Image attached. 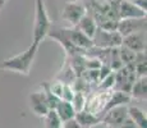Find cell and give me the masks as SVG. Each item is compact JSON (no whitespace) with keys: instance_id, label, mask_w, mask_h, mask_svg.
<instances>
[{"instance_id":"obj_1","label":"cell","mask_w":147,"mask_h":128,"mask_svg":"<svg viewBox=\"0 0 147 128\" xmlns=\"http://www.w3.org/2000/svg\"><path fill=\"white\" fill-rule=\"evenodd\" d=\"M38 46H40V44L32 41L24 51L17 54L12 58L5 59L1 63V69L9 70V72H16L23 76H28L31 67L33 64V60L36 58V54H37Z\"/></svg>"},{"instance_id":"obj_2","label":"cell","mask_w":147,"mask_h":128,"mask_svg":"<svg viewBox=\"0 0 147 128\" xmlns=\"http://www.w3.org/2000/svg\"><path fill=\"white\" fill-rule=\"evenodd\" d=\"M51 30V22L46 9L45 0H36L35 5V26H33L32 41L41 44V41L49 35Z\"/></svg>"},{"instance_id":"obj_3","label":"cell","mask_w":147,"mask_h":128,"mask_svg":"<svg viewBox=\"0 0 147 128\" xmlns=\"http://www.w3.org/2000/svg\"><path fill=\"white\" fill-rule=\"evenodd\" d=\"M91 41H92V46L97 47V49H114V47H119L121 45L123 37H121L120 33L117 30L106 31L97 27Z\"/></svg>"},{"instance_id":"obj_4","label":"cell","mask_w":147,"mask_h":128,"mask_svg":"<svg viewBox=\"0 0 147 128\" xmlns=\"http://www.w3.org/2000/svg\"><path fill=\"white\" fill-rule=\"evenodd\" d=\"M136 74L132 65H124L119 70L114 72V91H121V92L129 93L132 85L136 81Z\"/></svg>"},{"instance_id":"obj_5","label":"cell","mask_w":147,"mask_h":128,"mask_svg":"<svg viewBox=\"0 0 147 128\" xmlns=\"http://www.w3.org/2000/svg\"><path fill=\"white\" fill-rule=\"evenodd\" d=\"M86 13H87L86 5L80 0H74V1H67L64 4L63 10H61V17L74 27Z\"/></svg>"},{"instance_id":"obj_6","label":"cell","mask_w":147,"mask_h":128,"mask_svg":"<svg viewBox=\"0 0 147 128\" xmlns=\"http://www.w3.org/2000/svg\"><path fill=\"white\" fill-rule=\"evenodd\" d=\"M59 33L63 36L67 41H69L73 46L78 47V49L86 51L90 50L92 47V41L88 37L83 35L82 32L77 30L76 27H70V28H63V30H58Z\"/></svg>"},{"instance_id":"obj_7","label":"cell","mask_w":147,"mask_h":128,"mask_svg":"<svg viewBox=\"0 0 147 128\" xmlns=\"http://www.w3.org/2000/svg\"><path fill=\"white\" fill-rule=\"evenodd\" d=\"M128 116V105L113 108L101 115V122L106 127H120Z\"/></svg>"},{"instance_id":"obj_8","label":"cell","mask_w":147,"mask_h":128,"mask_svg":"<svg viewBox=\"0 0 147 128\" xmlns=\"http://www.w3.org/2000/svg\"><path fill=\"white\" fill-rule=\"evenodd\" d=\"M146 18H134V19H121L117 24V31L121 37L141 31H146Z\"/></svg>"},{"instance_id":"obj_9","label":"cell","mask_w":147,"mask_h":128,"mask_svg":"<svg viewBox=\"0 0 147 128\" xmlns=\"http://www.w3.org/2000/svg\"><path fill=\"white\" fill-rule=\"evenodd\" d=\"M121 45L128 47L133 53H145L146 51V31L136 32L123 37Z\"/></svg>"},{"instance_id":"obj_10","label":"cell","mask_w":147,"mask_h":128,"mask_svg":"<svg viewBox=\"0 0 147 128\" xmlns=\"http://www.w3.org/2000/svg\"><path fill=\"white\" fill-rule=\"evenodd\" d=\"M30 106L32 112L37 116L44 118L49 113V106L46 102V96H45L44 90L42 91H35L30 95Z\"/></svg>"},{"instance_id":"obj_11","label":"cell","mask_w":147,"mask_h":128,"mask_svg":"<svg viewBox=\"0 0 147 128\" xmlns=\"http://www.w3.org/2000/svg\"><path fill=\"white\" fill-rule=\"evenodd\" d=\"M118 18H119V21H121V19L146 18V13L138 9L133 3L120 0L119 7H118Z\"/></svg>"},{"instance_id":"obj_12","label":"cell","mask_w":147,"mask_h":128,"mask_svg":"<svg viewBox=\"0 0 147 128\" xmlns=\"http://www.w3.org/2000/svg\"><path fill=\"white\" fill-rule=\"evenodd\" d=\"M74 27L77 28L80 32L83 33L86 37H88L90 40H91L92 36L95 35L96 30H97V24H96V21L94 18V14H90L88 12H87Z\"/></svg>"},{"instance_id":"obj_13","label":"cell","mask_w":147,"mask_h":128,"mask_svg":"<svg viewBox=\"0 0 147 128\" xmlns=\"http://www.w3.org/2000/svg\"><path fill=\"white\" fill-rule=\"evenodd\" d=\"M131 95L125 92H121V91H114L113 90L111 95H110L109 100H107L105 108H104V112L102 114L107 110L113 109V108H117V106H121V105H129L131 102ZM101 114V115H102Z\"/></svg>"},{"instance_id":"obj_14","label":"cell","mask_w":147,"mask_h":128,"mask_svg":"<svg viewBox=\"0 0 147 128\" xmlns=\"http://www.w3.org/2000/svg\"><path fill=\"white\" fill-rule=\"evenodd\" d=\"M131 99H137V100H145L147 96V77H140L136 78L134 83L132 85L131 89Z\"/></svg>"},{"instance_id":"obj_15","label":"cell","mask_w":147,"mask_h":128,"mask_svg":"<svg viewBox=\"0 0 147 128\" xmlns=\"http://www.w3.org/2000/svg\"><path fill=\"white\" fill-rule=\"evenodd\" d=\"M54 110H55V113L58 114L59 118H60L61 123L69 121V119H73L74 115H76V110H74V108H73L72 102L65 101V100L59 101L58 105H56V108Z\"/></svg>"},{"instance_id":"obj_16","label":"cell","mask_w":147,"mask_h":128,"mask_svg":"<svg viewBox=\"0 0 147 128\" xmlns=\"http://www.w3.org/2000/svg\"><path fill=\"white\" fill-rule=\"evenodd\" d=\"M74 119L80 123V126L82 128H90V127L95 126V124H97L101 122V118L98 115L92 114V113L87 112V110H84V109L76 113Z\"/></svg>"},{"instance_id":"obj_17","label":"cell","mask_w":147,"mask_h":128,"mask_svg":"<svg viewBox=\"0 0 147 128\" xmlns=\"http://www.w3.org/2000/svg\"><path fill=\"white\" fill-rule=\"evenodd\" d=\"M128 116L134 122V124L138 128H147L146 112L142 110L141 108L134 106V105H129L128 106Z\"/></svg>"},{"instance_id":"obj_18","label":"cell","mask_w":147,"mask_h":128,"mask_svg":"<svg viewBox=\"0 0 147 128\" xmlns=\"http://www.w3.org/2000/svg\"><path fill=\"white\" fill-rule=\"evenodd\" d=\"M133 67L134 74L137 78L140 77H146L147 73V58H146V51L145 53H137L134 62L131 64Z\"/></svg>"},{"instance_id":"obj_19","label":"cell","mask_w":147,"mask_h":128,"mask_svg":"<svg viewBox=\"0 0 147 128\" xmlns=\"http://www.w3.org/2000/svg\"><path fill=\"white\" fill-rule=\"evenodd\" d=\"M118 53H119L120 60H121V63H123V65H131L134 62L136 55H137L136 53L129 50L128 47L123 46V45H120V46L118 47Z\"/></svg>"},{"instance_id":"obj_20","label":"cell","mask_w":147,"mask_h":128,"mask_svg":"<svg viewBox=\"0 0 147 128\" xmlns=\"http://www.w3.org/2000/svg\"><path fill=\"white\" fill-rule=\"evenodd\" d=\"M44 119L46 128H61V124H63L55 110H49V113L44 116Z\"/></svg>"},{"instance_id":"obj_21","label":"cell","mask_w":147,"mask_h":128,"mask_svg":"<svg viewBox=\"0 0 147 128\" xmlns=\"http://www.w3.org/2000/svg\"><path fill=\"white\" fill-rule=\"evenodd\" d=\"M86 100L87 99L84 98V95L82 92H74V95H73V99H72V105L73 108H74L76 113L77 112H81V110L84 109V106H86Z\"/></svg>"},{"instance_id":"obj_22","label":"cell","mask_w":147,"mask_h":128,"mask_svg":"<svg viewBox=\"0 0 147 128\" xmlns=\"http://www.w3.org/2000/svg\"><path fill=\"white\" fill-rule=\"evenodd\" d=\"M100 89L102 91H109V90H113V87H114V72H111L107 77L102 79V81H100Z\"/></svg>"},{"instance_id":"obj_23","label":"cell","mask_w":147,"mask_h":128,"mask_svg":"<svg viewBox=\"0 0 147 128\" xmlns=\"http://www.w3.org/2000/svg\"><path fill=\"white\" fill-rule=\"evenodd\" d=\"M61 128H82V127L80 126V123L73 118V119H69V121L64 122V123L61 124Z\"/></svg>"},{"instance_id":"obj_24","label":"cell","mask_w":147,"mask_h":128,"mask_svg":"<svg viewBox=\"0 0 147 128\" xmlns=\"http://www.w3.org/2000/svg\"><path fill=\"white\" fill-rule=\"evenodd\" d=\"M132 3H133L138 9H141L142 12L146 13V10H147V0H134V1H132Z\"/></svg>"},{"instance_id":"obj_25","label":"cell","mask_w":147,"mask_h":128,"mask_svg":"<svg viewBox=\"0 0 147 128\" xmlns=\"http://www.w3.org/2000/svg\"><path fill=\"white\" fill-rule=\"evenodd\" d=\"M119 128H138V127L136 126L134 122L132 121L129 116H127V119L123 122V123H121V126H120Z\"/></svg>"},{"instance_id":"obj_26","label":"cell","mask_w":147,"mask_h":128,"mask_svg":"<svg viewBox=\"0 0 147 128\" xmlns=\"http://www.w3.org/2000/svg\"><path fill=\"white\" fill-rule=\"evenodd\" d=\"M90 128H107L105 124L102 123V122H100V123H97V124H95V126H92V127H90Z\"/></svg>"},{"instance_id":"obj_27","label":"cell","mask_w":147,"mask_h":128,"mask_svg":"<svg viewBox=\"0 0 147 128\" xmlns=\"http://www.w3.org/2000/svg\"><path fill=\"white\" fill-rule=\"evenodd\" d=\"M5 4H7V0H0V9H1Z\"/></svg>"},{"instance_id":"obj_28","label":"cell","mask_w":147,"mask_h":128,"mask_svg":"<svg viewBox=\"0 0 147 128\" xmlns=\"http://www.w3.org/2000/svg\"><path fill=\"white\" fill-rule=\"evenodd\" d=\"M125 1H131L132 3V1H134V0H125Z\"/></svg>"},{"instance_id":"obj_29","label":"cell","mask_w":147,"mask_h":128,"mask_svg":"<svg viewBox=\"0 0 147 128\" xmlns=\"http://www.w3.org/2000/svg\"><path fill=\"white\" fill-rule=\"evenodd\" d=\"M107 128H119V127H107Z\"/></svg>"}]
</instances>
